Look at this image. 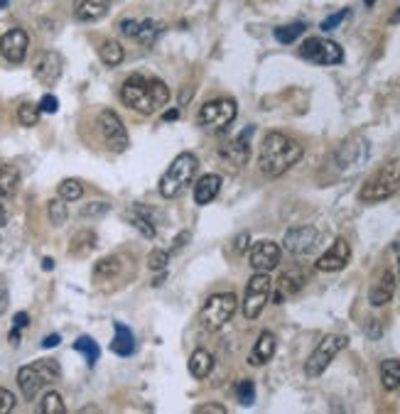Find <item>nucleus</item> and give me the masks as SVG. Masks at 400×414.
I'll return each mask as SVG.
<instances>
[{
	"instance_id": "a18cd8bd",
	"label": "nucleus",
	"mask_w": 400,
	"mask_h": 414,
	"mask_svg": "<svg viewBox=\"0 0 400 414\" xmlns=\"http://www.w3.org/2000/svg\"><path fill=\"white\" fill-rule=\"evenodd\" d=\"M37 106L42 113H57L59 111V101H57V96H52V93H44L42 101H40Z\"/></svg>"
},
{
	"instance_id": "13d9d810",
	"label": "nucleus",
	"mask_w": 400,
	"mask_h": 414,
	"mask_svg": "<svg viewBox=\"0 0 400 414\" xmlns=\"http://www.w3.org/2000/svg\"><path fill=\"white\" fill-rule=\"evenodd\" d=\"M391 25H400V5H398V10L393 13V18H391Z\"/></svg>"
},
{
	"instance_id": "a878e982",
	"label": "nucleus",
	"mask_w": 400,
	"mask_h": 414,
	"mask_svg": "<svg viewBox=\"0 0 400 414\" xmlns=\"http://www.w3.org/2000/svg\"><path fill=\"white\" fill-rule=\"evenodd\" d=\"M212 370H214V355L209 353V351L197 348L192 355H189V372H192V375L197 377V380L207 377Z\"/></svg>"
},
{
	"instance_id": "9d476101",
	"label": "nucleus",
	"mask_w": 400,
	"mask_h": 414,
	"mask_svg": "<svg viewBox=\"0 0 400 414\" xmlns=\"http://www.w3.org/2000/svg\"><path fill=\"white\" fill-rule=\"evenodd\" d=\"M300 56L312 64H320V66H334L341 64L344 61V49L332 39L325 37H310L300 44Z\"/></svg>"
},
{
	"instance_id": "72a5a7b5",
	"label": "nucleus",
	"mask_w": 400,
	"mask_h": 414,
	"mask_svg": "<svg viewBox=\"0 0 400 414\" xmlns=\"http://www.w3.org/2000/svg\"><path fill=\"white\" fill-rule=\"evenodd\" d=\"M64 412H66V405L59 392L49 390L47 395L40 400V414H64Z\"/></svg>"
},
{
	"instance_id": "3c124183",
	"label": "nucleus",
	"mask_w": 400,
	"mask_h": 414,
	"mask_svg": "<svg viewBox=\"0 0 400 414\" xmlns=\"http://www.w3.org/2000/svg\"><path fill=\"white\" fill-rule=\"evenodd\" d=\"M59 341H61L59 334L47 336V339H42V348H54V346H59Z\"/></svg>"
},
{
	"instance_id": "a211bd4d",
	"label": "nucleus",
	"mask_w": 400,
	"mask_h": 414,
	"mask_svg": "<svg viewBox=\"0 0 400 414\" xmlns=\"http://www.w3.org/2000/svg\"><path fill=\"white\" fill-rule=\"evenodd\" d=\"M366 157H368V142L358 135L349 138L339 147V152H337V159H339L344 169H356Z\"/></svg>"
},
{
	"instance_id": "f3484780",
	"label": "nucleus",
	"mask_w": 400,
	"mask_h": 414,
	"mask_svg": "<svg viewBox=\"0 0 400 414\" xmlns=\"http://www.w3.org/2000/svg\"><path fill=\"white\" fill-rule=\"evenodd\" d=\"M280 255H283V250L278 243L260 241L250 248V267L255 272H273L280 265Z\"/></svg>"
},
{
	"instance_id": "7c9ffc66",
	"label": "nucleus",
	"mask_w": 400,
	"mask_h": 414,
	"mask_svg": "<svg viewBox=\"0 0 400 414\" xmlns=\"http://www.w3.org/2000/svg\"><path fill=\"white\" fill-rule=\"evenodd\" d=\"M381 382L386 390H398L400 387V360L391 358L381 363Z\"/></svg>"
},
{
	"instance_id": "b1692460",
	"label": "nucleus",
	"mask_w": 400,
	"mask_h": 414,
	"mask_svg": "<svg viewBox=\"0 0 400 414\" xmlns=\"http://www.w3.org/2000/svg\"><path fill=\"white\" fill-rule=\"evenodd\" d=\"M111 351H114L116 355H121V358H128V355H133V351H135V336H133V331L128 329L126 324H121V322L114 324Z\"/></svg>"
},
{
	"instance_id": "680f3d73",
	"label": "nucleus",
	"mask_w": 400,
	"mask_h": 414,
	"mask_svg": "<svg viewBox=\"0 0 400 414\" xmlns=\"http://www.w3.org/2000/svg\"><path fill=\"white\" fill-rule=\"evenodd\" d=\"M396 250H398V267H400V245L396 248ZM398 284H400V282H398Z\"/></svg>"
},
{
	"instance_id": "4be33fe9",
	"label": "nucleus",
	"mask_w": 400,
	"mask_h": 414,
	"mask_svg": "<svg viewBox=\"0 0 400 414\" xmlns=\"http://www.w3.org/2000/svg\"><path fill=\"white\" fill-rule=\"evenodd\" d=\"M111 8V0H76L74 15L81 23H96V20L106 18Z\"/></svg>"
},
{
	"instance_id": "c85d7f7f",
	"label": "nucleus",
	"mask_w": 400,
	"mask_h": 414,
	"mask_svg": "<svg viewBox=\"0 0 400 414\" xmlns=\"http://www.w3.org/2000/svg\"><path fill=\"white\" fill-rule=\"evenodd\" d=\"M99 56L106 66H118L126 59V49H123V44L116 42V39H104L99 47Z\"/></svg>"
},
{
	"instance_id": "2eb2a0df",
	"label": "nucleus",
	"mask_w": 400,
	"mask_h": 414,
	"mask_svg": "<svg viewBox=\"0 0 400 414\" xmlns=\"http://www.w3.org/2000/svg\"><path fill=\"white\" fill-rule=\"evenodd\" d=\"M349 260H351V245H349L346 238H337L329 245V250L317 257L315 267L320 272H339L349 265Z\"/></svg>"
},
{
	"instance_id": "f257e3e1",
	"label": "nucleus",
	"mask_w": 400,
	"mask_h": 414,
	"mask_svg": "<svg viewBox=\"0 0 400 414\" xmlns=\"http://www.w3.org/2000/svg\"><path fill=\"white\" fill-rule=\"evenodd\" d=\"M121 98L128 108L143 113V116H152L160 108L167 106L170 101V89L165 81L155 79V76H143V74H131L123 81Z\"/></svg>"
},
{
	"instance_id": "c9c22d12",
	"label": "nucleus",
	"mask_w": 400,
	"mask_h": 414,
	"mask_svg": "<svg viewBox=\"0 0 400 414\" xmlns=\"http://www.w3.org/2000/svg\"><path fill=\"white\" fill-rule=\"evenodd\" d=\"M157 35H160V25H157L155 20H143L135 39H138V42H140L143 47H150V44H155Z\"/></svg>"
},
{
	"instance_id": "7ed1b4c3",
	"label": "nucleus",
	"mask_w": 400,
	"mask_h": 414,
	"mask_svg": "<svg viewBox=\"0 0 400 414\" xmlns=\"http://www.w3.org/2000/svg\"><path fill=\"white\" fill-rule=\"evenodd\" d=\"M398 186H400V157L388 159L386 164H381V167L363 182L361 191H358V199L366 201V204L386 201L396 194Z\"/></svg>"
},
{
	"instance_id": "0eeeda50",
	"label": "nucleus",
	"mask_w": 400,
	"mask_h": 414,
	"mask_svg": "<svg viewBox=\"0 0 400 414\" xmlns=\"http://www.w3.org/2000/svg\"><path fill=\"white\" fill-rule=\"evenodd\" d=\"M346 343H349V339L346 336H341V334H327L325 339L317 343V348L312 351V355L307 358V363H305V372L310 377H317V375H322L327 368H329V363L337 358V355L341 353L344 348H346Z\"/></svg>"
},
{
	"instance_id": "5fc2aeb1",
	"label": "nucleus",
	"mask_w": 400,
	"mask_h": 414,
	"mask_svg": "<svg viewBox=\"0 0 400 414\" xmlns=\"http://www.w3.org/2000/svg\"><path fill=\"white\" fill-rule=\"evenodd\" d=\"M42 270H54V260H52V257H44V260H42Z\"/></svg>"
},
{
	"instance_id": "79ce46f5",
	"label": "nucleus",
	"mask_w": 400,
	"mask_h": 414,
	"mask_svg": "<svg viewBox=\"0 0 400 414\" xmlns=\"http://www.w3.org/2000/svg\"><path fill=\"white\" fill-rule=\"evenodd\" d=\"M167 262H170V255L165 250H152L150 257H147V267L150 270H165Z\"/></svg>"
},
{
	"instance_id": "cd10ccee",
	"label": "nucleus",
	"mask_w": 400,
	"mask_h": 414,
	"mask_svg": "<svg viewBox=\"0 0 400 414\" xmlns=\"http://www.w3.org/2000/svg\"><path fill=\"white\" fill-rule=\"evenodd\" d=\"M128 221H131L133 226H135L138 231L143 233L145 238H155V224H152V219H150V214H147L145 209H143L140 204L138 206H133L131 211H128Z\"/></svg>"
},
{
	"instance_id": "4c0bfd02",
	"label": "nucleus",
	"mask_w": 400,
	"mask_h": 414,
	"mask_svg": "<svg viewBox=\"0 0 400 414\" xmlns=\"http://www.w3.org/2000/svg\"><path fill=\"white\" fill-rule=\"evenodd\" d=\"M40 106H32V103H23V106L18 108V121H20V126H25V128H32V126H37V121H40Z\"/></svg>"
},
{
	"instance_id": "412c9836",
	"label": "nucleus",
	"mask_w": 400,
	"mask_h": 414,
	"mask_svg": "<svg viewBox=\"0 0 400 414\" xmlns=\"http://www.w3.org/2000/svg\"><path fill=\"white\" fill-rule=\"evenodd\" d=\"M275 348H278V339L270 331H263L255 341L253 351L248 353V365H265L270 358L275 355Z\"/></svg>"
},
{
	"instance_id": "c03bdc74",
	"label": "nucleus",
	"mask_w": 400,
	"mask_h": 414,
	"mask_svg": "<svg viewBox=\"0 0 400 414\" xmlns=\"http://www.w3.org/2000/svg\"><path fill=\"white\" fill-rule=\"evenodd\" d=\"M15 405H18V400H15V395L10 390H5V387H0V414H8L15 410Z\"/></svg>"
},
{
	"instance_id": "1a4fd4ad",
	"label": "nucleus",
	"mask_w": 400,
	"mask_h": 414,
	"mask_svg": "<svg viewBox=\"0 0 400 414\" xmlns=\"http://www.w3.org/2000/svg\"><path fill=\"white\" fill-rule=\"evenodd\" d=\"M270 289H273V279L268 272H255L246 284V297H243V317L246 319H258L263 314L265 304H268Z\"/></svg>"
},
{
	"instance_id": "58836bf2",
	"label": "nucleus",
	"mask_w": 400,
	"mask_h": 414,
	"mask_svg": "<svg viewBox=\"0 0 400 414\" xmlns=\"http://www.w3.org/2000/svg\"><path fill=\"white\" fill-rule=\"evenodd\" d=\"M236 397L243 407H250L255 402V385L253 380H238L236 382Z\"/></svg>"
},
{
	"instance_id": "603ef678",
	"label": "nucleus",
	"mask_w": 400,
	"mask_h": 414,
	"mask_svg": "<svg viewBox=\"0 0 400 414\" xmlns=\"http://www.w3.org/2000/svg\"><path fill=\"white\" fill-rule=\"evenodd\" d=\"M366 334L371 336V339H378V336H381V322H371Z\"/></svg>"
},
{
	"instance_id": "c756f323",
	"label": "nucleus",
	"mask_w": 400,
	"mask_h": 414,
	"mask_svg": "<svg viewBox=\"0 0 400 414\" xmlns=\"http://www.w3.org/2000/svg\"><path fill=\"white\" fill-rule=\"evenodd\" d=\"M20 186V172L13 164H3L0 162V199L3 196H13Z\"/></svg>"
},
{
	"instance_id": "f03ea898",
	"label": "nucleus",
	"mask_w": 400,
	"mask_h": 414,
	"mask_svg": "<svg viewBox=\"0 0 400 414\" xmlns=\"http://www.w3.org/2000/svg\"><path fill=\"white\" fill-rule=\"evenodd\" d=\"M302 145L283 133H268L260 142L258 167L265 177H280L302 159Z\"/></svg>"
},
{
	"instance_id": "09e8293b",
	"label": "nucleus",
	"mask_w": 400,
	"mask_h": 414,
	"mask_svg": "<svg viewBox=\"0 0 400 414\" xmlns=\"http://www.w3.org/2000/svg\"><path fill=\"white\" fill-rule=\"evenodd\" d=\"M248 245H250V236H248V233H241V236L234 241V250L238 252V255L248 250Z\"/></svg>"
},
{
	"instance_id": "e433bc0d",
	"label": "nucleus",
	"mask_w": 400,
	"mask_h": 414,
	"mask_svg": "<svg viewBox=\"0 0 400 414\" xmlns=\"http://www.w3.org/2000/svg\"><path fill=\"white\" fill-rule=\"evenodd\" d=\"M66 201L64 199H52L47 204V214H49V221H52V226H64L66 219H69V211H66Z\"/></svg>"
},
{
	"instance_id": "f704fd0d",
	"label": "nucleus",
	"mask_w": 400,
	"mask_h": 414,
	"mask_svg": "<svg viewBox=\"0 0 400 414\" xmlns=\"http://www.w3.org/2000/svg\"><path fill=\"white\" fill-rule=\"evenodd\" d=\"M57 194H59V199H64V201H79L81 196H84V184H81L79 179H64V182L57 186Z\"/></svg>"
},
{
	"instance_id": "bf43d9fd",
	"label": "nucleus",
	"mask_w": 400,
	"mask_h": 414,
	"mask_svg": "<svg viewBox=\"0 0 400 414\" xmlns=\"http://www.w3.org/2000/svg\"><path fill=\"white\" fill-rule=\"evenodd\" d=\"M363 3H366V8H373V5H376V0H363Z\"/></svg>"
},
{
	"instance_id": "dca6fc26",
	"label": "nucleus",
	"mask_w": 400,
	"mask_h": 414,
	"mask_svg": "<svg viewBox=\"0 0 400 414\" xmlns=\"http://www.w3.org/2000/svg\"><path fill=\"white\" fill-rule=\"evenodd\" d=\"M250 135H253V126L246 128V130L241 133V135H236L229 145H224L222 152H219L224 162L231 164L234 169L243 167V164L250 159Z\"/></svg>"
},
{
	"instance_id": "393cba45",
	"label": "nucleus",
	"mask_w": 400,
	"mask_h": 414,
	"mask_svg": "<svg viewBox=\"0 0 400 414\" xmlns=\"http://www.w3.org/2000/svg\"><path fill=\"white\" fill-rule=\"evenodd\" d=\"M302 284H305V275H302L300 270H290V272H283L278 279V294H275V302H283L285 297H290V294H297L302 289Z\"/></svg>"
},
{
	"instance_id": "20e7f679",
	"label": "nucleus",
	"mask_w": 400,
	"mask_h": 414,
	"mask_svg": "<svg viewBox=\"0 0 400 414\" xmlns=\"http://www.w3.org/2000/svg\"><path fill=\"white\" fill-rule=\"evenodd\" d=\"M59 377H61V368L57 360H52V358L35 360L32 365H23V368L18 370V387L25 400L32 402L44 385H52Z\"/></svg>"
},
{
	"instance_id": "052dcab7",
	"label": "nucleus",
	"mask_w": 400,
	"mask_h": 414,
	"mask_svg": "<svg viewBox=\"0 0 400 414\" xmlns=\"http://www.w3.org/2000/svg\"><path fill=\"white\" fill-rule=\"evenodd\" d=\"M10 3V0H0V10H3L5 8V5H8Z\"/></svg>"
},
{
	"instance_id": "473e14b6",
	"label": "nucleus",
	"mask_w": 400,
	"mask_h": 414,
	"mask_svg": "<svg viewBox=\"0 0 400 414\" xmlns=\"http://www.w3.org/2000/svg\"><path fill=\"white\" fill-rule=\"evenodd\" d=\"M305 30H307L305 23H290V25H280V28H275L273 35L280 44H292L302 32H305Z\"/></svg>"
},
{
	"instance_id": "423d86ee",
	"label": "nucleus",
	"mask_w": 400,
	"mask_h": 414,
	"mask_svg": "<svg viewBox=\"0 0 400 414\" xmlns=\"http://www.w3.org/2000/svg\"><path fill=\"white\" fill-rule=\"evenodd\" d=\"M236 307H238V299H236L234 292L212 294L204 302L202 312H199V324L207 331H219L224 324L231 322V317L236 314Z\"/></svg>"
},
{
	"instance_id": "4d7b16f0",
	"label": "nucleus",
	"mask_w": 400,
	"mask_h": 414,
	"mask_svg": "<svg viewBox=\"0 0 400 414\" xmlns=\"http://www.w3.org/2000/svg\"><path fill=\"white\" fill-rule=\"evenodd\" d=\"M5 221H8V214H5V206L0 204V226H5Z\"/></svg>"
},
{
	"instance_id": "ea45409f",
	"label": "nucleus",
	"mask_w": 400,
	"mask_h": 414,
	"mask_svg": "<svg viewBox=\"0 0 400 414\" xmlns=\"http://www.w3.org/2000/svg\"><path fill=\"white\" fill-rule=\"evenodd\" d=\"M111 209V204H106V201H94V204H86L84 209L79 211L81 219H96V216H106Z\"/></svg>"
},
{
	"instance_id": "a19ab883",
	"label": "nucleus",
	"mask_w": 400,
	"mask_h": 414,
	"mask_svg": "<svg viewBox=\"0 0 400 414\" xmlns=\"http://www.w3.org/2000/svg\"><path fill=\"white\" fill-rule=\"evenodd\" d=\"M28 324H30V317H28V314H25V312H18V314H15V319H13V331H10V343L18 346L20 331L28 329Z\"/></svg>"
},
{
	"instance_id": "de8ad7c7",
	"label": "nucleus",
	"mask_w": 400,
	"mask_h": 414,
	"mask_svg": "<svg viewBox=\"0 0 400 414\" xmlns=\"http://www.w3.org/2000/svg\"><path fill=\"white\" fill-rule=\"evenodd\" d=\"M8 307H10V292H8V284H5V279L0 277V317L8 312Z\"/></svg>"
},
{
	"instance_id": "f8f14e48",
	"label": "nucleus",
	"mask_w": 400,
	"mask_h": 414,
	"mask_svg": "<svg viewBox=\"0 0 400 414\" xmlns=\"http://www.w3.org/2000/svg\"><path fill=\"white\" fill-rule=\"evenodd\" d=\"M320 243V231L315 226H297V229H290L283 238V245L287 252L292 255H307L312 252Z\"/></svg>"
},
{
	"instance_id": "ddd939ff",
	"label": "nucleus",
	"mask_w": 400,
	"mask_h": 414,
	"mask_svg": "<svg viewBox=\"0 0 400 414\" xmlns=\"http://www.w3.org/2000/svg\"><path fill=\"white\" fill-rule=\"evenodd\" d=\"M30 49V35L23 28H13L0 37V54L10 61V64H23Z\"/></svg>"
},
{
	"instance_id": "aec40b11",
	"label": "nucleus",
	"mask_w": 400,
	"mask_h": 414,
	"mask_svg": "<svg viewBox=\"0 0 400 414\" xmlns=\"http://www.w3.org/2000/svg\"><path fill=\"white\" fill-rule=\"evenodd\" d=\"M123 267H126V262H123V257H121V255L101 257V260L94 265V282L99 284V287H106V284H114L116 279L121 277Z\"/></svg>"
},
{
	"instance_id": "864d4df0",
	"label": "nucleus",
	"mask_w": 400,
	"mask_h": 414,
	"mask_svg": "<svg viewBox=\"0 0 400 414\" xmlns=\"http://www.w3.org/2000/svg\"><path fill=\"white\" fill-rule=\"evenodd\" d=\"M184 241H189V233H187V231L179 233L177 241H174V248H172V250H182V248H184Z\"/></svg>"
},
{
	"instance_id": "6e6d98bb",
	"label": "nucleus",
	"mask_w": 400,
	"mask_h": 414,
	"mask_svg": "<svg viewBox=\"0 0 400 414\" xmlns=\"http://www.w3.org/2000/svg\"><path fill=\"white\" fill-rule=\"evenodd\" d=\"M177 116H179L177 111H167V113H165V116H162V118H165V121H177Z\"/></svg>"
},
{
	"instance_id": "5701e85b",
	"label": "nucleus",
	"mask_w": 400,
	"mask_h": 414,
	"mask_svg": "<svg viewBox=\"0 0 400 414\" xmlns=\"http://www.w3.org/2000/svg\"><path fill=\"white\" fill-rule=\"evenodd\" d=\"M222 182L224 179L219 177V174H204V177L194 184V201H197L199 206L214 201L219 196V191H222Z\"/></svg>"
},
{
	"instance_id": "6e6552de",
	"label": "nucleus",
	"mask_w": 400,
	"mask_h": 414,
	"mask_svg": "<svg viewBox=\"0 0 400 414\" xmlns=\"http://www.w3.org/2000/svg\"><path fill=\"white\" fill-rule=\"evenodd\" d=\"M236 116H238V106L234 98H217L199 108L197 123L204 130H224L236 121Z\"/></svg>"
},
{
	"instance_id": "49530a36",
	"label": "nucleus",
	"mask_w": 400,
	"mask_h": 414,
	"mask_svg": "<svg viewBox=\"0 0 400 414\" xmlns=\"http://www.w3.org/2000/svg\"><path fill=\"white\" fill-rule=\"evenodd\" d=\"M121 32L126 35V37H138V30H140V23L138 20H131V18H126V20H121Z\"/></svg>"
},
{
	"instance_id": "2f4dec72",
	"label": "nucleus",
	"mask_w": 400,
	"mask_h": 414,
	"mask_svg": "<svg viewBox=\"0 0 400 414\" xmlns=\"http://www.w3.org/2000/svg\"><path fill=\"white\" fill-rule=\"evenodd\" d=\"M74 351H79V353L84 355L86 363H89V365L99 363L101 348H99V343L91 339V336H79V339H76V343H74Z\"/></svg>"
},
{
	"instance_id": "6ab92c4d",
	"label": "nucleus",
	"mask_w": 400,
	"mask_h": 414,
	"mask_svg": "<svg viewBox=\"0 0 400 414\" xmlns=\"http://www.w3.org/2000/svg\"><path fill=\"white\" fill-rule=\"evenodd\" d=\"M396 287H398L396 275H393L391 270H383L376 282H373L371 292H368V302H371L373 307H386L393 299V294H396Z\"/></svg>"
},
{
	"instance_id": "4468645a",
	"label": "nucleus",
	"mask_w": 400,
	"mask_h": 414,
	"mask_svg": "<svg viewBox=\"0 0 400 414\" xmlns=\"http://www.w3.org/2000/svg\"><path fill=\"white\" fill-rule=\"evenodd\" d=\"M61 71H64V56L54 49L40 54V59L35 61V79L42 86H47V89H52L61 79Z\"/></svg>"
},
{
	"instance_id": "8fccbe9b",
	"label": "nucleus",
	"mask_w": 400,
	"mask_h": 414,
	"mask_svg": "<svg viewBox=\"0 0 400 414\" xmlns=\"http://www.w3.org/2000/svg\"><path fill=\"white\" fill-rule=\"evenodd\" d=\"M197 412H199V414H226V410H224L222 405H209V407H199Z\"/></svg>"
},
{
	"instance_id": "39448f33",
	"label": "nucleus",
	"mask_w": 400,
	"mask_h": 414,
	"mask_svg": "<svg viewBox=\"0 0 400 414\" xmlns=\"http://www.w3.org/2000/svg\"><path fill=\"white\" fill-rule=\"evenodd\" d=\"M199 169V159L197 154L192 152H182L172 159V164L167 167V172L160 177V194L165 199H177V196L184 194L192 179L197 177Z\"/></svg>"
},
{
	"instance_id": "bb28decb",
	"label": "nucleus",
	"mask_w": 400,
	"mask_h": 414,
	"mask_svg": "<svg viewBox=\"0 0 400 414\" xmlns=\"http://www.w3.org/2000/svg\"><path fill=\"white\" fill-rule=\"evenodd\" d=\"M94 248H96V233L89 229L74 233V238L69 241V252L74 257H86Z\"/></svg>"
},
{
	"instance_id": "9b49d317",
	"label": "nucleus",
	"mask_w": 400,
	"mask_h": 414,
	"mask_svg": "<svg viewBox=\"0 0 400 414\" xmlns=\"http://www.w3.org/2000/svg\"><path fill=\"white\" fill-rule=\"evenodd\" d=\"M99 133H101V138H104L106 147H109L111 152H126L128 145H131L123 121L118 118V113L109 111V108L99 113Z\"/></svg>"
},
{
	"instance_id": "37998d69",
	"label": "nucleus",
	"mask_w": 400,
	"mask_h": 414,
	"mask_svg": "<svg viewBox=\"0 0 400 414\" xmlns=\"http://www.w3.org/2000/svg\"><path fill=\"white\" fill-rule=\"evenodd\" d=\"M349 18V8H344L339 10V13H334V15H329L327 20H322V25L320 28L325 30V32H329V30H334V28H339V25L344 23V20Z\"/></svg>"
}]
</instances>
